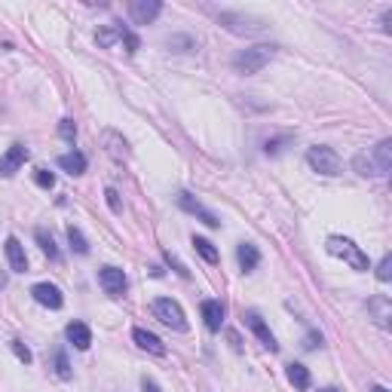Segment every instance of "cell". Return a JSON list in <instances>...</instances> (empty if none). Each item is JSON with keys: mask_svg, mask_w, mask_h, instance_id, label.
<instances>
[{"mask_svg": "<svg viewBox=\"0 0 392 392\" xmlns=\"http://www.w3.org/2000/svg\"><path fill=\"white\" fill-rule=\"evenodd\" d=\"M352 166H356L358 175H365V178H387L392 172V141L383 138L380 145H374L371 150H365V154H358L356 160H352Z\"/></svg>", "mask_w": 392, "mask_h": 392, "instance_id": "1", "label": "cell"}, {"mask_svg": "<svg viewBox=\"0 0 392 392\" xmlns=\"http://www.w3.org/2000/svg\"><path fill=\"white\" fill-rule=\"evenodd\" d=\"M325 248H328L334 258H343L346 264L352 267V270H358V273H365V270H371V260H368V254L362 252L352 239H346V236H328V243H325Z\"/></svg>", "mask_w": 392, "mask_h": 392, "instance_id": "2", "label": "cell"}, {"mask_svg": "<svg viewBox=\"0 0 392 392\" xmlns=\"http://www.w3.org/2000/svg\"><path fill=\"white\" fill-rule=\"evenodd\" d=\"M273 58V47H248V49H239L236 56H233V71L236 74H258L260 68H264L267 62Z\"/></svg>", "mask_w": 392, "mask_h": 392, "instance_id": "3", "label": "cell"}, {"mask_svg": "<svg viewBox=\"0 0 392 392\" xmlns=\"http://www.w3.org/2000/svg\"><path fill=\"white\" fill-rule=\"evenodd\" d=\"M306 162H310L313 172H319V175H341L343 172L341 156H337V150L328 147V145H316V147L306 150Z\"/></svg>", "mask_w": 392, "mask_h": 392, "instance_id": "4", "label": "cell"}, {"mask_svg": "<svg viewBox=\"0 0 392 392\" xmlns=\"http://www.w3.org/2000/svg\"><path fill=\"white\" fill-rule=\"evenodd\" d=\"M150 310H154V316L160 319L162 325H169L172 331H187V316H184V310H181L178 300H172V297H156Z\"/></svg>", "mask_w": 392, "mask_h": 392, "instance_id": "5", "label": "cell"}, {"mask_svg": "<svg viewBox=\"0 0 392 392\" xmlns=\"http://www.w3.org/2000/svg\"><path fill=\"white\" fill-rule=\"evenodd\" d=\"M95 40H98V47H104V49H110L114 43H126V49L129 52H135L141 47V40L132 34V31L126 28V25H120V22H114V25H108V28H98V34H95Z\"/></svg>", "mask_w": 392, "mask_h": 392, "instance_id": "6", "label": "cell"}, {"mask_svg": "<svg viewBox=\"0 0 392 392\" xmlns=\"http://www.w3.org/2000/svg\"><path fill=\"white\" fill-rule=\"evenodd\" d=\"M178 206L184 208L187 215H196V218H199V221H202V224H206V227H221L218 215H215V212H208V208L202 206L199 199H193L191 193H184V191H181V193H178Z\"/></svg>", "mask_w": 392, "mask_h": 392, "instance_id": "7", "label": "cell"}, {"mask_svg": "<svg viewBox=\"0 0 392 392\" xmlns=\"http://www.w3.org/2000/svg\"><path fill=\"white\" fill-rule=\"evenodd\" d=\"M160 10H162L160 0H132V3H129V19H132L135 25H150L160 16Z\"/></svg>", "mask_w": 392, "mask_h": 392, "instance_id": "8", "label": "cell"}, {"mask_svg": "<svg viewBox=\"0 0 392 392\" xmlns=\"http://www.w3.org/2000/svg\"><path fill=\"white\" fill-rule=\"evenodd\" d=\"M98 282H101V289L110 294V297H120L123 291H126V273L117 270V267H101L98 270Z\"/></svg>", "mask_w": 392, "mask_h": 392, "instance_id": "9", "label": "cell"}, {"mask_svg": "<svg viewBox=\"0 0 392 392\" xmlns=\"http://www.w3.org/2000/svg\"><path fill=\"white\" fill-rule=\"evenodd\" d=\"M25 160H28V147H25V145H12L3 156H0V175H3V178H12V175L25 166Z\"/></svg>", "mask_w": 392, "mask_h": 392, "instance_id": "10", "label": "cell"}, {"mask_svg": "<svg viewBox=\"0 0 392 392\" xmlns=\"http://www.w3.org/2000/svg\"><path fill=\"white\" fill-rule=\"evenodd\" d=\"M31 294H34V300H37V304L49 306V310H62V304H64L62 291H58L56 285H49V282H37L34 289H31Z\"/></svg>", "mask_w": 392, "mask_h": 392, "instance_id": "11", "label": "cell"}, {"mask_svg": "<svg viewBox=\"0 0 392 392\" xmlns=\"http://www.w3.org/2000/svg\"><path fill=\"white\" fill-rule=\"evenodd\" d=\"M245 325L254 331V334H258V341L264 343L270 352H276V350H279V343H276V337H273V331L267 328V325H264V319H260L258 313H245Z\"/></svg>", "mask_w": 392, "mask_h": 392, "instance_id": "12", "label": "cell"}, {"mask_svg": "<svg viewBox=\"0 0 392 392\" xmlns=\"http://www.w3.org/2000/svg\"><path fill=\"white\" fill-rule=\"evenodd\" d=\"M199 313H202V319H206L208 331H221V325H224V304H221V300H202Z\"/></svg>", "mask_w": 392, "mask_h": 392, "instance_id": "13", "label": "cell"}, {"mask_svg": "<svg viewBox=\"0 0 392 392\" xmlns=\"http://www.w3.org/2000/svg\"><path fill=\"white\" fill-rule=\"evenodd\" d=\"M64 337H68L77 350H89V346H93V331H89V325H83V322H71L68 328H64Z\"/></svg>", "mask_w": 392, "mask_h": 392, "instance_id": "14", "label": "cell"}, {"mask_svg": "<svg viewBox=\"0 0 392 392\" xmlns=\"http://www.w3.org/2000/svg\"><path fill=\"white\" fill-rule=\"evenodd\" d=\"M132 337H135V343H138L141 350L154 352V356H166V343H162L160 337L154 334V331H147V328H135V331H132Z\"/></svg>", "mask_w": 392, "mask_h": 392, "instance_id": "15", "label": "cell"}, {"mask_svg": "<svg viewBox=\"0 0 392 392\" xmlns=\"http://www.w3.org/2000/svg\"><path fill=\"white\" fill-rule=\"evenodd\" d=\"M6 260H10V267H12L16 273H25V270H28V258H25V248H22V243H19L16 236L6 239Z\"/></svg>", "mask_w": 392, "mask_h": 392, "instance_id": "16", "label": "cell"}, {"mask_svg": "<svg viewBox=\"0 0 392 392\" xmlns=\"http://www.w3.org/2000/svg\"><path fill=\"white\" fill-rule=\"evenodd\" d=\"M368 310L374 313V319H377V325H380V328H389V319H392V304H389V297H387V294H377V297H371Z\"/></svg>", "mask_w": 392, "mask_h": 392, "instance_id": "17", "label": "cell"}, {"mask_svg": "<svg viewBox=\"0 0 392 392\" xmlns=\"http://www.w3.org/2000/svg\"><path fill=\"white\" fill-rule=\"evenodd\" d=\"M58 169H64L68 175H83V172H86V156H83L80 150L62 154V156H58Z\"/></svg>", "mask_w": 392, "mask_h": 392, "instance_id": "18", "label": "cell"}, {"mask_svg": "<svg viewBox=\"0 0 392 392\" xmlns=\"http://www.w3.org/2000/svg\"><path fill=\"white\" fill-rule=\"evenodd\" d=\"M236 258H239V267H243L245 273H252L254 267L260 264V252H258V245H252V243H243L236 248Z\"/></svg>", "mask_w": 392, "mask_h": 392, "instance_id": "19", "label": "cell"}, {"mask_svg": "<svg viewBox=\"0 0 392 392\" xmlns=\"http://www.w3.org/2000/svg\"><path fill=\"white\" fill-rule=\"evenodd\" d=\"M289 380H291V387H294V389H300V392L313 387V377H310V371H306L300 362H291V365H289Z\"/></svg>", "mask_w": 392, "mask_h": 392, "instance_id": "20", "label": "cell"}, {"mask_svg": "<svg viewBox=\"0 0 392 392\" xmlns=\"http://www.w3.org/2000/svg\"><path fill=\"white\" fill-rule=\"evenodd\" d=\"M34 236H37V243H40L43 254H47L49 260H58V258H62V254H58L56 239H52V233H47V230H43V227H37V230H34Z\"/></svg>", "mask_w": 392, "mask_h": 392, "instance_id": "21", "label": "cell"}, {"mask_svg": "<svg viewBox=\"0 0 392 392\" xmlns=\"http://www.w3.org/2000/svg\"><path fill=\"white\" fill-rule=\"evenodd\" d=\"M52 365H56V374H58V380H71V362H68V352L64 350H56L52 352Z\"/></svg>", "mask_w": 392, "mask_h": 392, "instance_id": "22", "label": "cell"}, {"mask_svg": "<svg viewBox=\"0 0 392 392\" xmlns=\"http://www.w3.org/2000/svg\"><path fill=\"white\" fill-rule=\"evenodd\" d=\"M193 248L202 254V260H206V264H218V248H215L212 243H208V239L193 236Z\"/></svg>", "mask_w": 392, "mask_h": 392, "instance_id": "23", "label": "cell"}, {"mask_svg": "<svg viewBox=\"0 0 392 392\" xmlns=\"http://www.w3.org/2000/svg\"><path fill=\"white\" fill-rule=\"evenodd\" d=\"M68 243H71V248H74L77 254H89V243H86V236L80 233V227H68Z\"/></svg>", "mask_w": 392, "mask_h": 392, "instance_id": "24", "label": "cell"}, {"mask_svg": "<svg viewBox=\"0 0 392 392\" xmlns=\"http://www.w3.org/2000/svg\"><path fill=\"white\" fill-rule=\"evenodd\" d=\"M377 279H380V282H389L392 279V254H383L380 267H377Z\"/></svg>", "mask_w": 392, "mask_h": 392, "instance_id": "25", "label": "cell"}, {"mask_svg": "<svg viewBox=\"0 0 392 392\" xmlns=\"http://www.w3.org/2000/svg\"><path fill=\"white\" fill-rule=\"evenodd\" d=\"M58 135H62L64 141H71V145H74V138H77V126H74V120H62V123H58Z\"/></svg>", "mask_w": 392, "mask_h": 392, "instance_id": "26", "label": "cell"}, {"mask_svg": "<svg viewBox=\"0 0 392 392\" xmlns=\"http://www.w3.org/2000/svg\"><path fill=\"white\" fill-rule=\"evenodd\" d=\"M34 181L43 187V191H49V187H56V175L47 172V169H37V172H34Z\"/></svg>", "mask_w": 392, "mask_h": 392, "instance_id": "27", "label": "cell"}, {"mask_svg": "<svg viewBox=\"0 0 392 392\" xmlns=\"http://www.w3.org/2000/svg\"><path fill=\"white\" fill-rule=\"evenodd\" d=\"M10 346H12V352H16V358H19V362L31 365V350H28V346H25L22 341H12Z\"/></svg>", "mask_w": 392, "mask_h": 392, "instance_id": "28", "label": "cell"}, {"mask_svg": "<svg viewBox=\"0 0 392 392\" xmlns=\"http://www.w3.org/2000/svg\"><path fill=\"white\" fill-rule=\"evenodd\" d=\"M289 135H285V138H273V141H267V145H264V150H267V154H270V156H276L279 154V150H282L285 145H289Z\"/></svg>", "mask_w": 392, "mask_h": 392, "instance_id": "29", "label": "cell"}, {"mask_svg": "<svg viewBox=\"0 0 392 392\" xmlns=\"http://www.w3.org/2000/svg\"><path fill=\"white\" fill-rule=\"evenodd\" d=\"M104 196H108V206L114 208L117 215H120V212H123V206H120V193H117L114 187H108V191H104Z\"/></svg>", "mask_w": 392, "mask_h": 392, "instance_id": "30", "label": "cell"}, {"mask_svg": "<svg viewBox=\"0 0 392 392\" xmlns=\"http://www.w3.org/2000/svg\"><path fill=\"white\" fill-rule=\"evenodd\" d=\"M316 343H322V334H316V331H313V334H306L304 350H313V346H316Z\"/></svg>", "mask_w": 392, "mask_h": 392, "instance_id": "31", "label": "cell"}, {"mask_svg": "<svg viewBox=\"0 0 392 392\" xmlns=\"http://www.w3.org/2000/svg\"><path fill=\"white\" fill-rule=\"evenodd\" d=\"M141 389H145V392H160V387H156L154 380H147V377H145V380H141Z\"/></svg>", "mask_w": 392, "mask_h": 392, "instance_id": "32", "label": "cell"}, {"mask_svg": "<svg viewBox=\"0 0 392 392\" xmlns=\"http://www.w3.org/2000/svg\"><path fill=\"white\" fill-rule=\"evenodd\" d=\"M371 392H389L387 387H374V389H371Z\"/></svg>", "mask_w": 392, "mask_h": 392, "instance_id": "33", "label": "cell"}, {"mask_svg": "<svg viewBox=\"0 0 392 392\" xmlns=\"http://www.w3.org/2000/svg\"><path fill=\"white\" fill-rule=\"evenodd\" d=\"M322 392H337V389H322Z\"/></svg>", "mask_w": 392, "mask_h": 392, "instance_id": "34", "label": "cell"}]
</instances>
